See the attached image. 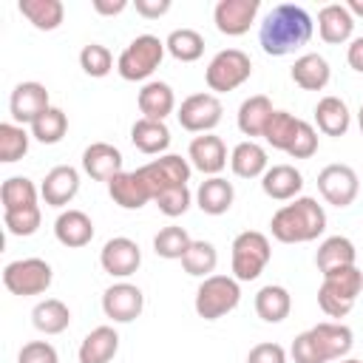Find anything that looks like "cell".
I'll return each instance as SVG.
<instances>
[{
	"instance_id": "obj_1",
	"label": "cell",
	"mask_w": 363,
	"mask_h": 363,
	"mask_svg": "<svg viewBox=\"0 0 363 363\" xmlns=\"http://www.w3.org/2000/svg\"><path fill=\"white\" fill-rule=\"evenodd\" d=\"M312 31H315V23L303 6L278 3L261 20L258 43H261L264 54L286 57V54H295L298 48H303L312 40Z\"/></svg>"
},
{
	"instance_id": "obj_2",
	"label": "cell",
	"mask_w": 363,
	"mask_h": 363,
	"mask_svg": "<svg viewBox=\"0 0 363 363\" xmlns=\"http://www.w3.org/2000/svg\"><path fill=\"white\" fill-rule=\"evenodd\" d=\"M272 238L281 244H306L323 235L326 230V213L312 196H298L281 210H275L269 221Z\"/></svg>"
},
{
	"instance_id": "obj_3",
	"label": "cell",
	"mask_w": 363,
	"mask_h": 363,
	"mask_svg": "<svg viewBox=\"0 0 363 363\" xmlns=\"http://www.w3.org/2000/svg\"><path fill=\"white\" fill-rule=\"evenodd\" d=\"M360 292H363V272L354 264L340 267V269L323 272V281L318 289V306L329 318H346Z\"/></svg>"
},
{
	"instance_id": "obj_4",
	"label": "cell",
	"mask_w": 363,
	"mask_h": 363,
	"mask_svg": "<svg viewBox=\"0 0 363 363\" xmlns=\"http://www.w3.org/2000/svg\"><path fill=\"white\" fill-rule=\"evenodd\" d=\"M164 51H167V48H164V40H159L156 34H139V37H133V40L125 45V51L119 54L116 71H119V77L128 79V82H142V79H147V77L162 65Z\"/></svg>"
},
{
	"instance_id": "obj_5",
	"label": "cell",
	"mask_w": 363,
	"mask_h": 363,
	"mask_svg": "<svg viewBox=\"0 0 363 363\" xmlns=\"http://www.w3.org/2000/svg\"><path fill=\"white\" fill-rule=\"evenodd\" d=\"M230 264H233V278L235 281H255L264 267L269 264L272 258V247H269V238L258 230H244L233 238V247H230Z\"/></svg>"
},
{
	"instance_id": "obj_6",
	"label": "cell",
	"mask_w": 363,
	"mask_h": 363,
	"mask_svg": "<svg viewBox=\"0 0 363 363\" xmlns=\"http://www.w3.org/2000/svg\"><path fill=\"white\" fill-rule=\"evenodd\" d=\"M241 303V286L233 275H210L201 278L199 289H196V315L204 320H218L227 312H233Z\"/></svg>"
},
{
	"instance_id": "obj_7",
	"label": "cell",
	"mask_w": 363,
	"mask_h": 363,
	"mask_svg": "<svg viewBox=\"0 0 363 363\" xmlns=\"http://www.w3.org/2000/svg\"><path fill=\"white\" fill-rule=\"evenodd\" d=\"M250 77H252V60L241 48H224V51H218L207 62V71H204L207 88L216 96L218 94H227V91H235Z\"/></svg>"
},
{
	"instance_id": "obj_8",
	"label": "cell",
	"mask_w": 363,
	"mask_h": 363,
	"mask_svg": "<svg viewBox=\"0 0 363 363\" xmlns=\"http://www.w3.org/2000/svg\"><path fill=\"white\" fill-rule=\"evenodd\" d=\"M54 281V269L43 258H17L3 267V284L11 295H43Z\"/></svg>"
},
{
	"instance_id": "obj_9",
	"label": "cell",
	"mask_w": 363,
	"mask_h": 363,
	"mask_svg": "<svg viewBox=\"0 0 363 363\" xmlns=\"http://www.w3.org/2000/svg\"><path fill=\"white\" fill-rule=\"evenodd\" d=\"M136 173H139V176H142V182L147 184L150 196L156 199L159 193H164V190H170V187L187 184V182H190L193 167H190V162H187V159H182L179 153H162L159 159H153V162H147V164L136 167Z\"/></svg>"
},
{
	"instance_id": "obj_10",
	"label": "cell",
	"mask_w": 363,
	"mask_h": 363,
	"mask_svg": "<svg viewBox=\"0 0 363 363\" xmlns=\"http://www.w3.org/2000/svg\"><path fill=\"white\" fill-rule=\"evenodd\" d=\"M221 113H224L221 99H218L216 94L204 91V94H190V96L179 105L176 119H179V125H182L184 130H190V133H210V130L221 122Z\"/></svg>"
},
{
	"instance_id": "obj_11",
	"label": "cell",
	"mask_w": 363,
	"mask_h": 363,
	"mask_svg": "<svg viewBox=\"0 0 363 363\" xmlns=\"http://www.w3.org/2000/svg\"><path fill=\"white\" fill-rule=\"evenodd\" d=\"M318 190L332 207H349L357 199L360 179L349 164H326L318 173Z\"/></svg>"
},
{
	"instance_id": "obj_12",
	"label": "cell",
	"mask_w": 363,
	"mask_h": 363,
	"mask_svg": "<svg viewBox=\"0 0 363 363\" xmlns=\"http://www.w3.org/2000/svg\"><path fill=\"white\" fill-rule=\"evenodd\" d=\"M142 309H145V295L139 286H133L128 281L111 284L102 292V312L113 323H130L142 315Z\"/></svg>"
},
{
	"instance_id": "obj_13",
	"label": "cell",
	"mask_w": 363,
	"mask_h": 363,
	"mask_svg": "<svg viewBox=\"0 0 363 363\" xmlns=\"http://www.w3.org/2000/svg\"><path fill=\"white\" fill-rule=\"evenodd\" d=\"M261 9V0H218L213 9V23L227 37H241L250 31Z\"/></svg>"
},
{
	"instance_id": "obj_14",
	"label": "cell",
	"mask_w": 363,
	"mask_h": 363,
	"mask_svg": "<svg viewBox=\"0 0 363 363\" xmlns=\"http://www.w3.org/2000/svg\"><path fill=\"white\" fill-rule=\"evenodd\" d=\"M99 264L102 269L111 275V278H128L139 269L142 264V250L133 238L128 235H116V238H108L102 252H99Z\"/></svg>"
},
{
	"instance_id": "obj_15",
	"label": "cell",
	"mask_w": 363,
	"mask_h": 363,
	"mask_svg": "<svg viewBox=\"0 0 363 363\" xmlns=\"http://www.w3.org/2000/svg\"><path fill=\"white\" fill-rule=\"evenodd\" d=\"M45 108H51L48 91L43 82H34V79L20 82L9 96V113L17 125H31Z\"/></svg>"
},
{
	"instance_id": "obj_16",
	"label": "cell",
	"mask_w": 363,
	"mask_h": 363,
	"mask_svg": "<svg viewBox=\"0 0 363 363\" xmlns=\"http://www.w3.org/2000/svg\"><path fill=\"white\" fill-rule=\"evenodd\" d=\"M79 193V170L71 164H57L45 173L40 184V196L48 207H65Z\"/></svg>"
},
{
	"instance_id": "obj_17",
	"label": "cell",
	"mask_w": 363,
	"mask_h": 363,
	"mask_svg": "<svg viewBox=\"0 0 363 363\" xmlns=\"http://www.w3.org/2000/svg\"><path fill=\"white\" fill-rule=\"evenodd\" d=\"M309 335H312V340H315V346H318V352L323 354L326 363L329 360H343L354 346V335L346 323L323 320V323H315L309 329Z\"/></svg>"
},
{
	"instance_id": "obj_18",
	"label": "cell",
	"mask_w": 363,
	"mask_h": 363,
	"mask_svg": "<svg viewBox=\"0 0 363 363\" xmlns=\"http://www.w3.org/2000/svg\"><path fill=\"white\" fill-rule=\"evenodd\" d=\"M187 159H190V167H196L199 173L204 176H218L227 164V147L221 142V136L216 133H201L190 142L187 147Z\"/></svg>"
},
{
	"instance_id": "obj_19",
	"label": "cell",
	"mask_w": 363,
	"mask_h": 363,
	"mask_svg": "<svg viewBox=\"0 0 363 363\" xmlns=\"http://www.w3.org/2000/svg\"><path fill=\"white\" fill-rule=\"evenodd\" d=\"M122 153L119 147L108 145V142H91L82 150V170L94 179V182H111L116 173H122Z\"/></svg>"
},
{
	"instance_id": "obj_20",
	"label": "cell",
	"mask_w": 363,
	"mask_h": 363,
	"mask_svg": "<svg viewBox=\"0 0 363 363\" xmlns=\"http://www.w3.org/2000/svg\"><path fill=\"white\" fill-rule=\"evenodd\" d=\"M108 193L113 199V204H119L122 210H142L147 201H153L147 184L142 182V176L136 170H122L108 182Z\"/></svg>"
},
{
	"instance_id": "obj_21",
	"label": "cell",
	"mask_w": 363,
	"mask_h": 363,
	"mask_svg": "<svg viewBox=\"0 0 363 363\" xmlns=\"http://www.w3.org/2000/svg\"><path fill=\"white\" fill-rule=\"evenodd\" d=\"M136 105L142 111V119H156V122H164L173 111H176V94L167 82L162 79H150L142 85L139 96H136Z\"/></svg>"
},
{
	"instance_id": "obj_22",
	"label": "cell",
	"mask_w": 363,
	"mask_h": 363,
	"mask_svg": "<svg viewBox=\"0 0 363 363\" xmlns=\"http://www.w3.org/2000/svg\"><path fill=\"white\" fill-rule=\"evenodd\" d=\"M261 190L275 201H292L303 190V176L295 164H272L261 176Z\"/></svg>"
},
{
	"instance_id": "obj_23",
	"label": "cell",
	"mask_w": 363,
	"mask_h": 363,
	"mask_svg": "<svg viewBox=\"0 0 363 363\" xmlns=\"http://www.w3.org/2000/svg\"><path fill=\"white\" fill-rule=\"evenodd\" d=\"M54 235L62 247L68 250H79L85 244H91L94 238V221L88 213L82 210H62L54 221Z\"/></svg>"
},
{
	"instance_id": "obj_24",
	"label": "cell",
	"mask_w": 363,
	"mask_h": 363,
	"mask_svg": "<svg viewBox=\"0 0 363 363\" xmlns=\"http://www.w3.org/2000/svg\"><path fill=\"white\" fill-rule=\"evenodd\" d=\"M318 34L329 45H340L354 34V17L343 3H329L318 11Z\"/></svg>"
},
{
	"instance_id": "obj_25",
	"label": "cell",
	"mask_w": 363,
	"mask_h": 363,
	"mask_svg": "<svg viewBox=\"0 0 363 363\" xmlns=\"http://www.w3.org/2000/svg\"><path fill=\"white\" fill-rule=\"evenodd\" d=\"M119 352V335L113 326H96L91 329L79 343V363H111Z\"/></svg>"
},
{
	"instance_id": "obj_26",
	"label": "cell",
	"mask_w": 363,
	"mask_h": 363,
	"mask_svg": "<svg viewBox=\"0 0 363 363\" xmlns=\"http://www.w3.org/2000/svg\"><path fill=\"white\" fill-rule=\"evenodd\" d=\"M289 77L298 88L303 91H323L329 85V77H332V68L329 62L320 57V54H301L295 60V65L289 68Z\"/></svg>"
},
{
	"instance_id": "obj_27",
	"label": "cell",
	"mask_w": 363,
	"mask_h": 363,
	"mask_svg": "<svg viewBox=\"0 0 363 363\" xmlns=\"http://www.w3.org/2000/svg\"><path fill=\"white\" fill-rule=\"evenodd\" d=\"M233 199H235V190L221 176H207L196 190V204L207 216H224L233 207Z\"/></svg>"
},
{
	"instance_id": "obj_28",
	"label": "cell",
	"mask_w": 363,
	"mask_h": 363,
	"mask_svg": "<svg viewBox=\"0 0 363 363\" xmlns=\"http://www.w3.org/2000/svg\"><path fill=\"white\" fill-rule=\"evenodd\" d=\"M230 167H233V173H235L238 179H258V176L267 173L269 159H267V150H264L258 142L247 139V142H238V145L233 147V153H230Z\"/></svg>"
},
{
	"instance_id": "obj_29",
	"label": "cell",
	"mask_w": 363,
	"mask_h": 363,
	"mask_svg": "<svg viewBox=\"0 0 363 363\" xmlns=\"http://www.w3.org/2000/svg\"><path fill=\"white\" fill-rule=\"evenodd\" d=\"M357 261V250L352 244V238L346 235H329L320 241L318 252H315V264L323 272H332V269H340V267H352Z\"/></svg>"
},
{
	"instance_id": "obj_30",
	"label": "cell",
	"mask_w": 363,
	"mask_h": 363,
	"mask_svg": "<svg viewBox=\"0 0 363 363\" xmlns=\"http://www.w3.org/2000/svg\"><path fill=\"white\" fill-rule=\"evenodd\" d=\"M289 309H292V295L286 286L267 284L255 292V312L264 323H281L284 318H289Z\"/></svg>"
},
{
	"instance_id": "obj_31",
	"label": "cell",
	"mask_w": 363,
	"mask_h": 363,
	"mask_svg": "<svg viewBox=\"0 0 363 363\" xmlns=\"http://www.w3.org/2000/svg\"><path fill=\"white\" fill-rule=\"evenodd\" d=\"M272 113H275V108H272L269 96L255 94V96H250V99H244L238 105V116H235L238 130L244 136H250V139L252 136H264V128H267V122H269Z\"/></svg>"
},
{
	"instance_id": "obj_32",
	"label": "cell",
	"mask_w": 363,
	"mask_h": 363,
	"mask_svg": "<svg viewBox=\"0 0 363 363\" xmlns=\"http://www.w3.org/2000/svg\"><path fill=\"white\" fill-rule=\"evenodd\" d=\"M130 142L136 150H142L147 156H153V153L162 156L170 147V128L156 119H136L130 128Z\"/></svg>"
},
{
	"instance_id": "obj_33",
	"label": "cell",
	"mask_w": 363,
	"mask_h": 363,
	"mask_svg": "<svg viewBox=\"0 0 363 363\" xmlns=\"http://www.w3.org/2000/svg\"><path fill=\"white\" fill-rule=\"evenodd\" d=\"M315 122H318V130L320 133H326V136H343L349 130L352 113H349V108H346V102L340 96H323L315 105Z\"/></svg>"
},
{
	"instance_id": "obj_34",
	"label": "cell",
	"mask_w": 363,
	"mask_h": 363,
	"mask_svg": "<svg viewBox=\"0 0 363 363\" xmlns=\"http://www.w3.org/2000/svg\"><path fill=\"white\" fill-rule=\"evenodd\" d=\"M31 323L43 335H60L71 323V309L60 298H45L31 309Z\"/></svg>"
},
{
	"instance_id": "obj_35",
	"label": "cell",
	"mask_w": 363,
	"mask_h": 363,
	"mask_svg": "<svg viewBox=\"0 0 363 363\" xmlns=\"http://www.w3.org/2000/svg\"><path fill=\"white\" fill-rule=\"evenodd\" d=\"M17 9L37 31H54L65 17V9L60 0H20Z\"/></svg>"
},
{
	"instance_id": "obj_36",
	"label": "cell",
	"mask_w": 363,
	"mask_h": 363,
	"mask_svg": "<svg viewBox=\"0 0 363 363\" xmlns=\"http://www.w3.org/2000/svg\"><path fill=\"white\" fill-rule=\"evenodd\" d=\"M164 48L179 62H196L204 54V37L196 28H173L164 40Z\"/></svg>"
},
{
	"instance_id": "obj_37",
	"label": "cell",
	"mask_w": 363,
	"mask_h": 363,
	"mask_svg": "<svg viewBox=\"0 0 363 363\" xmlns=\"http://www.w3.org/2000/svg\"><path fill=\"white\" fill-rule=\"evenodd\" d=\"M190 244H193L190 233L179 224H167L153 235V252L159 258H167V261H182Z\"/></svg>"
},
{
	"instance_id": "obj_38",
	"label": "cell",
	"mask_w": 363,
	"mask_h": 363,
	"mask_svg": "<svg viewBox=\"0 0 363 363\" xmlns=\"http://www.w3.org/2000/svg\"><path fill=\"white\" fill-rule=\"evenodd\" d=\"M65 130H68V116H65V111L57 108V105L45 108V111L31 122V136H34L37 142H43V145H57V142L65 136Z\"/></svg>"
},
{
	"instance_id": "obj_39",
	"label": "cell",
	"mask_w": 363,
	"mask_h": 363,
	"mask_svg": "<svg viewBox=\"0 0 363 363\" xmlns=\"http://www.w3.org/2000/svg\"><path fill=\"white\" fill-rule=\"evenodd\" d=\"M40 190L34 187L31 179L26 176H11L3 182L0 187V201H3V213L6 210H23V207H34L37 204Z\"/></svg>"
},
{
	"instance_id": "obj_40",
	"label": "cell",
	"mask_w": 363,
	"mask_h": 363,
	"mask_svg": "<svg viewBox=\"0 0 363 363\" xmlns=\"http://www.w3.org/2000/svg\"><path fill=\"white\" fill-rule=\"evenodd\" d=\"M298 125H301V119L298 116H292L289 111H275L272 116H269V122H267V128H264V142L269 145V147H275V150H289V145H292V139H295V130H298Z\"/></svg>"
},
{
	"instance_id": "obj_41",
	"label": "cell",
	"mask_w": 363,
	"mask_h": 363,
	"mask_svg": "<svg viewBox=\"0 0 363 363\" xmlns=\"http://www.w3.org/2000/svg\"><path fill=\"white\" fill-rule=\"evenodd\" d=\"M216 264H218V252H216V247H213L210 241H204V238L193 241V244L187 247L184 258H182L184 272H187V275H196V278H210L213 269H216Z\"/></svg>"
},
{
	"instance_id": "obj_42",
	"label": "cell",
	"mask_w": 363,
	"mask_h": 363,
	"mask_svg": "<svg viewBox=\"0 0 363 363\" xmlns=\"http://www.w3.org/2000/svg\"><path fill=\"white\" fill-rule=\"evenodd\" d=\"M31 133L17 122H0V162L11 164L28 153Z\"/></svg>"
},
{
	"instance_id": "obj_43",
	"label": "cell",
	"mask_w": 363,
	"mask_h": 363,
	"mask_svg": "<svg viewBox=\"0 0 363 363\" xmlns=\"http://www.w3.org/2000/svg\"><path fill=\"white\" fill-rule=\"evenodd\" d=\"M79 68H82L88 77L102 79V77H108L111 68H113V54H111L102 43H88V45H82V51H79Z\"/></svg>"
},
{
	"instance_id": "obj_44",
	"label": "cell",
	"mask_w": 363,
	"mask_h": 363,
	"mask_svg": "<svg viewBox=\"0 0 363 363\" xmlns=\"http://www.w3.org/2000/svg\"><path fill=\"white\" fill-rule=\"evenodd\" d=\"M40 221H43V213H40V204L34 207H23V210H6L3 213V224L11 235H34L40 230Z\"/></svg>"
},
{
	"instance_id": "obj_45",
	"label": "cell",
	"mask_w": 363,
	"mask_h": 363,
	"mask_svg": "<svg viewBox=\"0 0 363 363\" xmlns=\"http://www.w3.org/2000/svg\"><path fill=\"white\" fill-rule=\"evenodd\" d=\"M153 201H156L159 213H164L167 218H176V216H184V213H187V207H190L193 196H190L187 184H179V187H170V190L159 193Z\"/></svg>"
},
{
	"instance_id": "obj_46",
	"label": "cell",
	"mask_w": 363,
	"mask_h": 363,
	"mask_svg": "<svg viewBox=\"0 0 363 363\" xmlns=\"http://www.w3.org/2000/svg\"><path fill=\"white\" fill-rule=\"evenodd\" d=\"M315 153H318V130H315L309 122L301 119V125H298V130H295V139H292L286 156H292V159H309V156H315Z\"/></svg>"
},
{
	"instance_id": "obj_47",
	"label": "cell",
	"mask_w": 363,
	"mask_h": 363,
	"mask_svg": "<svg viewBox=\"0 0 363 363\" xmlns=\"http://www.w3.org/2000/svg\"><path fill=\"white\" fill-rule=\"evenodd\" d=\"M17 363H60V354L48 340H31L20 349Z\"/></svg>"
},
{
	"instance_id": "obj_48",
	"label": "cell",
	"mask_w": 363,
	"mask_h": 363,
	"mask_svg": "<svg viewBox=\"0 0 363 363\" xmlns=\"http://www.w3.org/2000/svg\"><path fill=\"white\" fill-rule=\"evenodd\" d=\"M289 354H292V360H295V363H326V360H323V354L318 352V346H315V340H312L309 329H306V332H301V335L292 340Z\"/></svg>"
},
{
	"instance_id": "obj_49",
	"label": "cell",
	"mask_w": 363,
	"mask_h": 363,
	"mask_svg": "<svg viewBox=\"0 0 363 363\" xmlns=\"http://www.w3.org/2000/svg\"><path fill=\"white\" fill-rule=\"evenodd\" d=\"M247 363H286V349L281 343H255L247 354Z\"/></svg>"
},
{
	"instance_id": "obj_50",
	"label": "cell",
	"mask_w": 363,
	"mask_h": 363,
	"mask_svg": "<svg viewBox=\"0 0 363 363\" xmlns=\"http://www.w3.org/2000/svg\"><path fill=\"white\" fill-rule=\"evenodd\" d=\"M133 9H136V14H142L145 20H159L162 14L170 11V0H136Z\"/></svg>"
},
{
	"instance_id": "obj_51",
	"label": "cell",
	"mask_w": 363,
	"mask_h": 363,
	"mask_svg": "<svg viewBox=\"0 0 363 363\" xmlns=\"http://www.w3.org/2000/svg\"><path fill=\"white\" fill-rule=\"evenodd\" d=\"M346 62H349L352 71L363 74V37H354V40L349 43V48H346Z\"/></svg>"
},
{
	"instance_id": "obj_52",
	"label": "cell",
	"mask_w": 363,
	"mask_h": 363,
	"mask_svg": "<svg viewBox=\"0 0 363 363\" xmlns=\"http://www.w3.org/2000/svg\"><path fill=\"white\" fill-rule=\"evenodd\" d=\"M91 6H94L96 14H102V17H113V14H122V11L128 9V0H94Z\"/></svg>"
},
{
	"instance_id": "obj_53",
	"label": "cell",
	"mask_w": 363,
	"mask_h": 363,
	"mask_svg": "<svg viewBox=\"0 0 363 363\" xmlns=\"http://www.w3.org/2000/svg\"><path fill=\"white\" fill-rule=\"evenodd\" d=\"M343 6L349 9L352 17H363V0H349V3H343Z\"/></svg>"
},
{
	"instance_id": "obj_54",
	"label": "cell",
	"mask_w": 363,
	"mask_h": 363,
	"mask_svg": "<svg viewBox=\"0 0 363 363\" xmlns=\"http://www.w3.org/2000/svg\"><path fill=\"white\" fill-rule=\"evenodd\" d=\"M357 125H360V133H363V105H360V111H357Z\"/></svg>"
},
{
	"instance_id": "obj_55",
	"label": "cell",
	"mask_w": 363,
	"mask_h": 363,
	"mask_svg": "<svg viewBox=\"0 0 363 363\" xmlns=\"http://www.w3.org/2000/svg\"><path fill=\"white\" fill-rule=\"evenodd\" d=\"M340 363H363V360H354V357H343Z\"/></svg>"
}]
</instances>
